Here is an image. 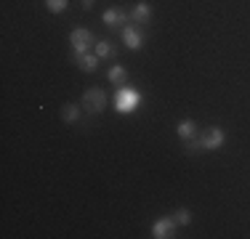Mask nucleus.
<instances>
[{
    "label": "nucleus",
    "instance_id": "obj_1",
    "mask_svg": "<svg viewBox=\"0 0 250 239\" xmlns=\"http://www.w3.org/2000/svg\"><path fill=\"white\" fill-rule=\"evenodd\" d=\"M226 141V133L218 125H213V128H208V133L197 136V139L187 141V152L194 154V152H213V149H218L221 143Z\"/></svg>",
    "mask_w": 250,
    "mask_h": 239
},
{
    "label": "nucleus",
    "instance_id": "obj_2",
    "mask_svg": "<svg viewBox=\"0 0 250 239\" xmlns=\"http://www.w3.org/2000/svg\"><path fill=\"white\" fill-rule=\"evenodd\" d=\"M139 106H141V93L136 91V88L123 85L120 91L115 93V109H117V115H133Z\"/></svg>",
    "mask_w": 250,
    "mask_h": 239
},
{
    "label": "nucleus",
    "instance_id": "obj_3",
    "mask_svg": "<svg viewBox=\"0 0 250 239\" xmlns=\"http://www.w3.org/2000/svg\"><path fill=\"white\" fill-rule=\"evenodd\" d=\"M106 106V96L101 88H88L85 93H83V109L88 112V115H101Z\"/></svg>",
    "mask_w": 250,
    "mask_h": 239
},
{
    "label": "nucleus",
    "instance_id": "obj_4",
    "mask_svg": "<svg viewBox=\"0 0 250 239\" xmlns=\"http://www.w3.org/2000/svg\"><path fill=\"white\" fill-rule=\"evenodd\" d=\"M69 43H72V51H75V53H85L91 45H96V38H93L91 29L77 27V29H72V32H69Z\"/></svg>",
    "mask_w": 250,
    "mask_h": 239
},
{
    "label": "nucleus",
    "instance_id": "obj_5",
    "mask_svg": "<svg viewBox=\"0 0 250 239\" xmlns=\"http://www.w3.org/2000/svg\"><path fill=\"white\" fill-rule=\"evenodd\" d=\"M120 32H123V45L128 48V51H141V48H144V32H141L136 24H125Z\"/></svg>",
    "mask_w": 250,
    "mask_h": 239
},
{
    "label": "nucleus",
    "instance_id": "obj_6",
    "mask_svg": "<svg viewBox=\"0 0 250 239\" xmlns=\"http://www.w3.org/2000/svg\"><path fill=\"white\" fill-rule=\"evenodd\" d=\"M176 220H173V215H168V218H157L152 223V237L154 239H173L176 237Z\"/></svg>",
    "mask_w": 250,
    "mask_h": 239
},
{
    "label": "nucleus",
    "instance_id": "obj_7",
    "mask_svg": "<svg viewBox=\"0 0 250 239\" xmlns=\"http://www.w3.org/2000/svg\"><path fill=\"white\" fill-rule=\"evenodd\" d=\"M128 19H130V14L123 8H106L104 14H101V21H104L106 27H125L123 21H128Z\"/></svg>",
    "mask_w": 250,
    "mask_h": 239
},
{
    "label": "nucleus",
    "instance_id": "obj_8",
    "mask_svg": "<svg viewBox=\"0 0 250 239\" xmlns=\"http://www.w3.org/2000/svg\"><path fill=\"white\" fill-rule=\"evenodd\" d=\"M149 19H152V5L149 3L141 0V3H136L133 8H130V21L133 24H146Z\"/></svg>",
    "mask_w": 250,
    "mask_h": 239
},
{
    "label": "nucleus",
    "instance_id": "obj_9",
    "mask_svg": "<svg viewBox=\"0 0 250 239\" xmlns=\"http://www.w3.org/2000/svg\"><path fill=\"white\" fill-rule=\"evenodd\" d=\"M75 61H77V67H80L83 72H96L99 69V61L101 59L96 56V53H75Z\"/></svg>",
    "mask_w": 250,
    "mask_h": 239
},
{
    "label": "nucleus",
    "instance_id": "obj_10",
    "mask_svg": "<svg viewBox=\"0 0 250 239\" xmlns=\"http://www.w3.org/2000/svg\"><path fill=\"white\" fill-rule=\"evenodd\" d=\"M176 133L181 141H192L197 139V125H194V120H181V122L176 125Z\"/></svg>",
    "mask_w": 250,
    "mask_h": 239
},
{
    "label": "nucleus",
    "instance_id": "obj_11",
    "mask_svg": "<svg viewBox=\"0 0 250 239\" xmlns=\"http://www.w3.org/2000/svg\"><path fill=\"white\" fill-rule=\"evenodd\" d=\"M93 53H96L99 59H112V56H115V45H112L109 40H96Z\"/></svg>",
    "mask_w": 250,
    "mask_h": 239
},
{
    "label": "nucleus",
    "instance_id": "obj_12",
    "mask_svg": "<svg viewBox=\"0 0 250 239\" xmlns=\"http://www.w3.org/2000/svg\"><path fill=\"white\" fill-rule=\"evenodd\" d=\"M106 77H109V82H115V85H123V82L128 80V72H125L123 64H115V67H109Z\"/></svg>",
    "mask_w": 250,
    "mask_h": 239
},
{
    "label": "nucleus",
    "instance_id": "obj_13",
    "mask_svg": "<svg viewBox=\"0 0 250 239\" xmlns=\"http://www.w3.org/2000/svg\"><path fill=\"white\" fill-rule=\"evenodd\" d=\"M77 117H80V106H77V104H64V109H62V120H64V122H75Z\"/></svg>",
    "mask_w": 250,
    "mask_h": 239
},
{
    "label": "nucleus",
    "instance_id": "obj_14",
    "mask_svg": "<svg viewBox=\"0 0 250 239\" xmlns=\"http://www.w3.org/2000/svg\"><path fill=\"white\" fill-rule=\"evenodd\" d=\"M69 0H45V8L51 11V14H62V11H67Z\"/></svg>",
    "mask_w": 250,
    "mask_h": 239
},
{
    "label": "nucleus",
    "instance_id": "obj_15",
    "mask_svg": "<svg viewBox=\"0 0 250 239\" xmlns=\"http://www.w3.org/2000/svg\"><path fill=\"white\" fill-rule=\"evenodd\" d=\"M173 220H176L178 226H189V223H192V210H187V207H181V210H176Z\"/></svg>",
    "mask_w": 250,
    "mask_h": 239
},
{
    "label": "nucleus",
    "instance_id": "obj_16",
    "mask_svg": "<svg viewBox=\"0 0 250 239\" xmlns=\"http://www.w3.org/2000/svg\"><path fill=\"white\" fill-rule=\"evenodd\" d=\"M93 5V0H83V8H91Z\"/></svg>",
    "mask_w": 250,
    "mask_h": 239
}]
</instances>
